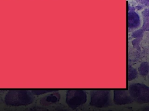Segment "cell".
Instances as JSON below:
<instances>
[{
    "label": "cell",
    "mask_w": 149,
    "mask_h": 111,
    "mask_svg": "<svg viewBox=\"0 0 149 111\" xmlns=\"http://www.w3.org/2000/svg\"><path fill=\"white\" fill-rule=\"evenodd\" d=\"M80 91H73V92H69V96H68V98H69V101H68V102L72 104L73 105L77 104L76 100L78 99L81 103H84L86 100V96L84 92H83L77 98V97L79 95Z\"/></svg>",
    "instance_id": "1"
}]
</instances>
